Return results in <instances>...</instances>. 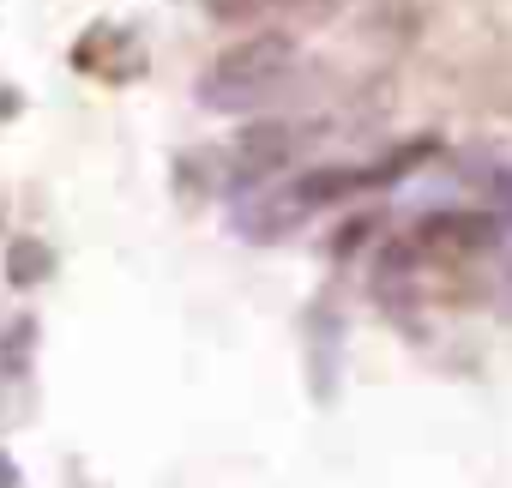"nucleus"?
Listing matches in <instances>:
<instances>
[{"label": "nucleus", "mask_w": 512, "mask_h": 488, "mask_svg": "<svg viewBox=\"0 0 512 488\" xmlns=\"http://www.w3.org/2000/svg\"><path fill=\"white\" fill-rule=\"evenodd\" d=\"M296 67V37L284 31H260V37H241L229 43L217 61H205L199 73V103L205 109H253L266 103V91Z\"/></svg>", "instance_id": "f257e3e1"}, {"label": "nucleus", "mask_w": 512, "mask_h": 488, "mask_svg": "<svg viewBox=\"0 0 512 488\" xmlns=\"http://www.w3.org/2000/svg\"><path fill=\"white\" fill-rule=\"evenodd\" d=\"M500 248V217L494 211H434L416 223V254L434 260H476Z\"/></svg>", "instance_id": "f03ea898"}, {"label": "nucleus", "mask_w": 512, "mask_h": 488, "mask_svg": "<svg viewBox=\"0 0 512 488\" xmlns=\"http://www.w3.org/2000/svg\"><path fill=\"white\" fill-rule=\"evenodd\" d=\"M296 145H302V127H290V121H253L235 139V175L241 181H272L296 157Z\"/></svg>", "instance_id": "7ed1b4c3"}, {"label": "nucleus", "mask_w": 512, "mask_h": 488, "mask_svg": "<svg viewBox=\"0 0 512 488\" xmlns=\"http://www.w3.org/2000/svg\"><path fill=\"white\" fill-rule=\"evenodd\" d=\"M356 187H374V175H368V169H308V175L296 181V199H302L308 211H320V205L350 199Z\"/></svg>", "instance_id": "20e7f679"}, {"label": "nucleus", "mask_w": 512, "mask_h": 488, "mask_svg": "<svg viewBox=\"0 0 512 488\" xmlns=\"http://www.w3.org/2000/svg\"><path fill=\"white\" fill-rule=\"evenodd\" d=\"M55 272V248H49V241L43 235H19L13 241V248H7V284H43Z\"/></svg>", "instance_id": "39448f33"}, {"label": "nucleus", "mask_w": 512, "mask_h": 488, "mask_svg": "<svg viewBox=\"0 0 512 488\" xmlns=\"http://www.w3.org/2000/svg\"><path fill=\"white\" fill-rule=\"evenodd\" d=\"M31 356H37V320H31V314H25V320H7V326H0V374H7V380H25Z\"/></svg>", "instance_id": "423d86ee"}, {"label": "nucleus", "mask_w": 512, "mask_h": 488, "mask_svg": "<svg viewBox=\"0 0 512 488\" xmlns=\"http://www.w3.org/2000/svg\"><path fill=\"white\" fill-rule=\"evenodd\" d=\"M205 7H211V13H247L253 0H205Z\"/></svg>", "instance_id": "0eeeda50"}, {"label": "nucleus", "mask_w": 512, "mask_h": 488, "mask_svg": "<svg viewBox=\"0 0 512 488\" xmlns=\"http://www.w3.org/2000/svg\"><path fill=\"white\" fill-rule=\"evenodd\" d=\"M0 488H19V470H13V458L0 452Z\"/></svg>", "instance_id": "6e6552de"}]
</instances>
